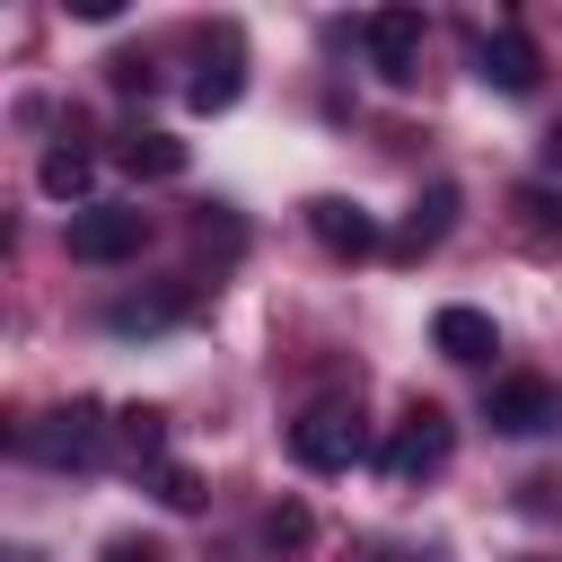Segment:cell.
Masks as SVG:
<instances>
[{
    "label": "cell",
    "instance_id": "1",
    "mask_svg": "<svg viewBox=\"0 0 562 562\" xmlns=\"http://www.w3.org/2000/svg\"><path fill=\"white\" fill-rule=\"evenodd\" d=\"M360 448H369V430H360L351 404H316V413L290 422V457L307 474H342V465H360Z\"/></svg>",
    "mask_w": 562,
    "mask_h": 562
},
{
    "label": "cell",
    "instance_id": "2",
    "mask_svg": "<svg viewBox=\"0 0 562 562\" xmlns=\"http://www.w3.org/2000/svg\"><path fill=\"white\" fill-rule=\"evenodd\" d=\"M140 237H149L140 202H88V211H70V255L79 263H123V255H140Z\"/></svg>",
    "mask_w": 562,
    "mask_h": 562
},
{
    "label": "cell",
    "instance_id": "3",
    "mask_svg": "<svg viewBox=\"0 0 562 562\" xmlns=\"http://www.w3.org/2000/svg\"><path fill=\"white\" fill-rule=\"evenodd\" d=\"M105 439H114V422H105L97 404H61V413H44V422L26 430V457H44V465H97Z\"/></svg>",
    "mask_w": 562,
    "mask_h": 562
},
{
    "label": "cell",
    "instance_id": "4",
    "mask_svg": "<svg viewBox=\"0 0 562 562\" xmlns=\"http://www.w3.org/2000/svg\"><path fill=\"white\" fill-rule=\"evenodd\" d=\"M360 44H369V70H378L386 88H413V79H422L430 26H422V9H378V18L360 26Z\"/></svg>",
    "mask_w": 562,
    "mask_h": 562
},
{
    "label": "cell",
    "instance_id": "5",
    "mask_svg": "<svg viewBox=\"0 0 562 562\" xmlns=\"http://www.w3.org/2000/svg\"><path fill=\"white\" fill-rule=\"evenodd\" d=\"M448 448H457L448 413H439V404H413V413L395 422V439L378 448V465H386L395 483H413V474H439V465H448Z\"/></svg>",
    "mask_w": 562,
    "mask_h": 562
},
{
    "label": "cell",
    "instance_id": "6",
    "mask_svg": "<svg viewBox=\"0 0 562 562\" xmlns=\"http://www.w3.org/2000/svg\"><path fill=\"white\" fill-rule=\"evenodd\" d=\"M483 422L509 430V439H536V430L562 422V395H553V378H501L492 404H483Z\"/></svg>",
    "mask_w": 562,
    "mask_h": 562
},
{
    "label": "cell",
    "instance_id": "7",
    "mask_svg": "<svg viewBox=\"0 0 562 562\" xmlns=\"http://www.w3.org/2000/svg\"><path fill=\"white\" fill-rule=\"evenodd\" d=\"M307 228H316V246L325 255H378V220L360 211V202H342V193H325V202H307Z\"/></svg>",
    "mask_w": 562,
    "mask_h": 562
},
{
    "label": "cell",
    "instance_id": "8",
    "mask_svg": "<svg viewBox=\"0 0 562 562\" xmlns=\"http://www.w3.org/2000/svg\"><path fill=\"white\" fill-rule=\"evenodd\" d=\"M474 61H483V79H492L501 97H527V88H536V70H544V61H536V44H527L518 26H492Z\"/></svg>",
    "mask_w": 562,
    "mask_h": 562
},
{
    "label": "cell",
    "instance_id": "9",
    "mask_svg": "<svg viewBox=\"0 0 562 562\" xmlns=\"http://www.w3.org/2000/svg\"><path fill=\"white\" fill-rule=\"evenodd\" d=\"M430 342H439L448 360H492V351H501V325H492L483 307H439V316H430Z\"/></svg>",
    "mask_w": 562,
    "mask_h": 562
},
{
    "label": "cell",
    "instance_id": "10",
    "mask_svg": "<svg viewBox=\"0 0 562 562\" xmlns=\"http://www.w3.org/2000/svg\"><path fill=\"white\" fill-rule=\"evenodd\" d=\"M448 228H457V184H430V193L413 202V220H404V237H395V246H404V255H430Z\"/></svg>",
    "mask_w": 562,
    "mask_h": 562
},
{
    "label": "cell",
    "instance_id": "11",
    "mask_svg": "<svg viewBox=\"0 0 562 562\" xmlns=\"http://www.w3.org/2000/svg\"><path fill=\"white\" fill-rule=\"evenodd\" d=\"M35 184H44L53 202H79V193L97 184V149H79V140H70V149H44V167H35Z\"/></svg>",
    "mask_w": 562,
    "mask_h": 562
},
{
    "label": "cell",
    "instance_id": "12",
    "mask_svg": "<svg viewBox=\"0 0 562 562\" xmlns=\"http://www.w3.org/2000/svg\"><path fill=\"white\" fill-rule=\"evenodd\" d=\"M114 448H123L132 465H158V448H167V413H149V404L114 413Z\"/></svg>",
    "mask_w": 562,
    "mask_h": 562
},
{
    "label": "cell",
    "instance_id": "13",
    "mask_svg": "<svg viewBox=\"0 0 562 562\" xmlns=\"http://www.w3.org/2000/svg\"><path fill=\"white\" fill-rule=\"evenodd\" d=\"M237 88H246V70H237V44H228V53H220L184 97H193V114H228V105H237Z\"/></svg>",
    "mask_w": 562,
    "mask_h": 562
},
{
    "label": "cell",
    "instance_id": "14",
    "mask_svg": "<svg viewBox=\"0 0 562 562\" xmlns=\"http://www.w3.org/2000/svg\"><path fill=\"white\" fill-rule=\"evenodd\" d=\"M114 158H123L132 176H184V140H167V132H132Z\"/></svg>",
    "mask_w": 562,
    "mask_h": 562
},
{
    "label": "cell",
    "instance_id": "15",
    "mask_svg": "<svg viewBox=\"0 0 562 562\" xmlns=\"http://www.w3.org/2000/svg\"><path fill=\"white\" fill-rule=\"evenodd\" d=\"M167 316H184V299H114V307H105L114 334H158Z\"/></svg>",
    "mask_w": 562,
    "mask_h": 562
},
{
    "label": "cell",
    "instance_id": "16",
    "mask_svg": "<svg viewBox=\"0 0 562 562\" xmlns=\"http://www.w3.org/2000/svg\"><path fill=\"white\" fill-rule=\"evenodd\" d=\"M263 544H272V553H307V544H316V518H307L299 501H281V509H263Z\"/></svg>",
    "mask_w": 562,
    "mask_h": 562
},
{
    "label": "cell",
    "instance_id": "17",
    "mask_svg": "<svg viewBox=\"0 0 562 562\" xmlns=\"http://www.w3.org/2000/svg\"><path fill=\"white\" fill-rule=\"evenodd\" d=\"M149 492H158L167 509H202V474H193V465H149Z\"/></svg>",
    "mask_w": 562,
    "mask_h": 562
},
{
    "label": "cell",
    "instance_id": "18",
    "mask_svg": "<svg viewBox=\"0 0 562 562\" xmlns=\"http://www.w3.org/2000/svg\"><path fill=\"white\" fill-rule=\"evenodd\" d=\"M518 211H527V220H536V228H562V202H553V193H544V184H527V193H518Z\"/></svg>",
    "mask_w": 562,
    "mask_h": 562
},
{
    "label": "cell",
    "instance_id": "19",
    "mask_svg": "<svg viewBox=\"0 0 562 562\" xmlns=\"http://www.w3.org/2000/svg\"><path fill=\"white\" fill-rule=\"evenodd\" d=\"M105 562H167V553H158L149 536H114V544H105Z\"/></svg>",
    "mask_w": 562,
    "mask_h": 562
},
{
    "label": "cell",
    "instance_id": "20",
    "mask_svg": "<svg viewBox=\"0 0 562 562\" xmlns=\"http://www.w3.org/2000/svg\"><path fill=\"white\" fill-rule=\"evenodd\" d=\"M536 158H544V167H562V114H553V132L536 140Z\"/></svg>",
    "mask_w": 562,
    "mask_h": 562
}]
</instances>
